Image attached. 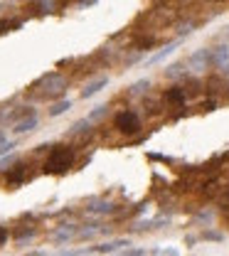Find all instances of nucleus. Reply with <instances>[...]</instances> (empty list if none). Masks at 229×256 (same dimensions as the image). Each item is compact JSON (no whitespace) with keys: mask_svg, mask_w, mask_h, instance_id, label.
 Returning <instances> with one entry per match:
<instances>
[{"mask_svg":"<svg viewBox=\"0 0 229 256\" xmlns=\"http://www.w3.org/2000/svg\"><path fill=\"white\" fill-rule=\"evenodd\" d=\"M74 165V148L72 146H54L44 160V172L50 175H64Z\"/></svg>","mask_w":229,"mask_h":256,"instance_id":"nucleus-1","label":"nucleus"},{"mask_svg":"<svg viewBox=\"0 0 229 256\" xmlns=\"http://www.w3.org/2000/svg\"><path fill=\"white\" fill-rule=\"evenodd\" d=\"M114 126H116V130H121V133H126V136H133V133H138V130H140V118H138V114H136V111L126 108V111L116 114Z\"/></svg>","mask_w":229,"mask_h":256,"instance_id":"nucleus-2","label":"nucleus"},{"mask_svg":"<svg viewBox=\"0 0 229 256\" xmlns=\"http://www.w3.org/2000/svg\"><path fill=\"white\" fill-rule=\"evenodd\" d=\"M212 64V50H197L188 57V72L190 74H202Z\"/></svg>","mask_w":229,"mask_h":256,"instance_id":"nucleus-3","label":"nucleus"},{"mask_svg":"<svg viewBox=\"0 0 229 256\" xmlns=\"http://www.w3.org/2000/svg\"><path fill=\"white\" fill-rule=\"evenodd\" d=\"M37 84H44V86H47V89L42 92V96H57V94H62V92H64V86H66L64 76H62V74H57V72H54V74H44Z\"/></svg>","mask_w":229,"mask_h":256,"instance_id":"nucleus-4","label":"nucleus"},{"mask_svg":"<svg viewBox=\"0 0 229 256\" xmlns=\"http://www.w3.org/2000/svg\"><path fill=\"white\" fill-rule=\"evenodd\" d=\"M212 64L229 79V42H224V44H220V47L212 50Z\"/></svg>","mask_w":229,"mask_h":256,"instance_id":"nucleus-5","label":"nucleus"},{"mask_svg":"<svg viewBox=\"0 0 229 256\" xmlns=\"http://www.w3.org/2000/svg\"><path fill=\"white\" fill-rule=\"evenodd\" d=\"M37 128V114H30L28 118H22V121H18L15 124V128H12V133H30V130H34Z\"/></svg>","mask_w":229,"mask_h":256,"instance_id":"nucleus-6","label":"nucleus"},{"mask_svg":"<svg viewBox=\"0 0 229 256\" xmlns=\"http://www.w3.org/2000/svg\"><path fill=\"white\" fill-rule=\"evenodd\" d=\"M165 98L172 104V106H185V101H188V94H185V89L182 86H172L168 94H165Z\"/></svg>","mask_w":229,"mask_h":256,"instance_id":"nucleus-7","label":"nucleus"},{"mask_svg":"<svg viewBox=\"0 0 229 256\" xmlns=\"http://www.w3.org/2000/svg\"><path fill=\"white\" fill-rule=\"evenodd\" d=\"M178 44H180V40H175V42L165 44V47L160 50V52H158V54H153V57L148 60V64H158V62H163V60L168 57V54H172V52H175V47H178Z\"/></svg>","mask_w":229,"mask_h":256,"instance_id":"nucleus-8","label":"nucleus"},{"mask_svg":"<svg viewBox=\"0 0 229 256\" xmlns=\"http://www.w3.org/2000/svg\"><path fill=\"white\" fill-rule=\"evenodd\" d=\"M106 84H108V79H106V76H101V79H96V82H92V84H86V89L82 92V96H84V98H89V96L98 94V92H101V89H104Z\"/></svg>","mask_w":229,"mask_h":256,"instance_id":"nucleus-9","label":"nucleus"},{"mask_svg":"<svg viewBox=\"0 0 229 256\" xmlns=\"http://www.w3.org/2000/svg\"><path fill=\"white\" fill-rule=\"evenodd\" d=\"M148 89H150V82L148 79H140V82H136L131 86V96H143Z\"/></svg>","mask_w":229,"mask_h":256,"instance_id":"nucleus-10","label":"nucleus"},{"mask_svg":"<svg viewBox=\"0 0 229 256\" xmlns=\"http://www.w3.org/2000/svg\"><path fill=\"white\" fill-rule=\"evenodd\" d=\"M20 28V20H10V18H2L0 20V34H5V32H12Z\"/></svg>","mask_w":229,"mask_h":256,"instance_id":"nucleus-11","label":"nucleus"},{"mask_svg":"<svg viewBox=\"0 0 229 256\" xmlns=\"http://www.w3.org/2000/svg\"><path fill=\"white\" fill-rule=\"evenodd\" d=\"M69 106H72V101H69V98H66V101H60V104H54V106L50 108V116H62Z\"/></svg>","mask_w":229,"mask_h":256,"instance_id":"nucleus-12","label":"nucleus"},{"mask_svg":"<svg viewBox=\"0 0 229 256\" xmlns=\"http://www.w3.org/2000/svg\"><path fill=\"white\" fill-rule=\"evenodd\" d=\"M182 74H185L182 64H172V66H168V69H165V76H170V79H180Z\"/></svg>","mask_w":229,"mask_h":256,"instance_id":"nucleus-13","label":"nucleus"},{"mask_svg":"<svg viewBox=\"0 0 229 256\" xmlns=\"http://www.w3.org/2000/svg\"><path fill=\"white\" fill-rule=\"evenodd\" d=\"M34 2H37V8L42 12H52L54 10V0H34Z\"/></svg>","mask_w":229,"mask_h":256,"instance_id":"nucleus-14","label":"nucleus"},{"mask_svg":"<svg viewBox=\"0 0 229 256\" xmlns=\"http://www.w3.org/2000/svg\"><path fill=\"white\" fill-rule=\"evenodd\" d=\"M89 126H92V121H89V118H84V121L74 124V128H72V133H84V130H89Z\"/></svg>","mask_w":229,"mask_h":256,"instance_id":"nucleus-15","label":"nucleus"},{"mask_svg":"<svg viewBox=\"0 0 229 256\" xmlns=\"http://www.w3.org/2000/svg\"><path fill=\"white\" fill-rule=\"evenodd\" d=\"M220 204H222L224 212H229V185L222 190V194H220Z\"/></svg>","mask_w":229,"mask_h":256,"instance_id":"nucleus-16","label":"nucleus"},{"mask_svg":"<svg viewBox=\"0 0 229 256\" xmlns=\"http://www.w3.org/2000/svg\"><path fill=\"white\" fill-rule=\"evenodd\" d=\"M104 114H106V106H98V108H96V111H94V114H89V121L94 124V121H96V118H101Z\"/></svg>","mask_w":229,"mask_h":256,"instance_id":"nucleus-17","label":"nucleus"},{"mask_svg":"<svg viewBox=\"0 0 229 256\" xmlns=\"http://www.w3.org/2000/svg\"><path fill=\"white\" fill-rule=\"evenodd\" d=\"M89 210H92V212H98V214H104V212H111L114 207H111V204L106 202V204H98V207H89Z\"/></svg>","mask_w":229,"mask_h":256,"instance_id":"nucleus-18","label":"nucleus"},{"mask_svg":"<svg viewBox=\"0 0 229 256\" xmlns=\"http://www.w3.org/2000/svg\"><path fill=\"white\" fill-rule=\"evenodd\" d=\"M12 148H15V143H8V140H5V143H0V156H5V153H10Z\"/></svg>","mask_w":229,"mask_h":256,"instance_id":"nucleus-19","label":"nucleus"},{"mask_svg":"<svg viewBox=\"0 0 229 256\" xmlns=\"http://www.w3.org/2000/svg\"><path fill=\"white\" fill-rule=\"evenodd\" d=\"M0 143H5V136H2V133H0Z\"/></svg>","mask_w":229,"mask_h":256,"instance_id":"nucleus-20","label":"nucleus"},{"mask_svg":"<svg viewBox=\"0 0 229 256\" xmlns=\"http://www.w3.org/2000/svg\"><path fill=\"white\" fill-rule=\"evenodd\" d=\"M207 2H222V0H207Z\"/></svg>","mask_w":229,"mask_h":256,"instance_id":"nucleus-21","label":"nucleus"},{"mask_svg":"<svg viewBox=\"0 0 229 256\" xmlns=\"http://www.w3.org/2000/svg\"><path fill=\"white\" fill-rule=\"evenodd\" d=\"M227 40H229V30H227Z\"/></svg>","mask_w":229,"mask_h":256,"instance_id":"nucleus-22","label":"nucleus"}]
</instances>
